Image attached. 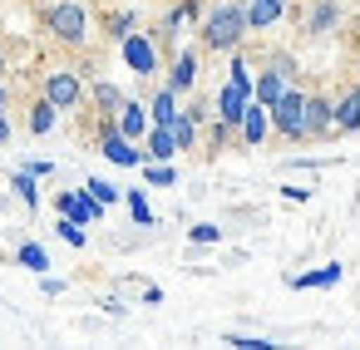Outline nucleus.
Here are the masks:
<instances>
[{
  "mask_svg": "<svg viewBox=\"0 0 360 350\" xmlns=\"http://www.w3.org/2000/svg\"><path fill=\"white\" fill-rule=\"evenodd\" d=\"M301 109H306V94L286 89V94L271 104V114H266V119H271V124H276L286 138H306V134H301Z\"/></svg>",
  "mask_w": 360,
  "mask_h": 350,
  "instance_id": "7ed1b4c3",
  "label": "nucleus"
},
{
  "mask_svg": "<svg viewBox=\"0 0 360 350\" xmlns=\"http://www.w3.org/2000/svg\"><path fill=\"white\" fill-rule=\"evenodd\" d=\"M60 217H70V222H79V227H89L94 217H99V202L89 197V193H60Z\"/></svg>",
  "mask_w": 360,
  "mask_h": 350,
  "instance_id": "0eeeda50",
  "label": "nucleus"
},
{
  "mask_svg": "<svg viewBox=\"0 0 360 350\" xmlns=\"http://www.w3.org/2000/svg\"><path fill=\"white\" fill-rule=\"evenodd\" d=\"M281 94H286V74H276V70H271V74H262V79L252 84V99H257V104H266V109H271Z\"/></svg>",
  "mask_w": 360,
  "mask_h": 350,
  "instance_id": "ddd939ff",
  "label": "nucleus"
},
{
  "mask_svg": "<svg viewBox=\"0 0 360 350\" xmlns=\"http://www.w3.org/2000/svg\"><path fill=\"white\" fill-rule=\"evenodd\" d=\"M281 20V0H252L247 6V30H266Z\"/></svg>",
  "mask_w": 360,
  "mask_h": 350,
  "instance_id": "f8f14e48",
  "label": "nucleus"
},
{
  "mask_svg": "<svg viewBox=\"0 0 360 350\" xmlns=\"http://www.w3.org/2000/svg\"><path fill=\"white\" fill-rule=\"evenodd\" d=\"M119 45H124V60H129V70H134V74H139V79H143V74H153V70H158V55H153V45H148V40H143V35H134V30H129V35H124V40H119Z\"/></svg>",
  "mask_w": 360,
  "mask_h": 350,
  "instance_id": "20e7f679",
  "label": "nucleus"
},
{
  "mask_svg": "<svg viewBox=\"0 0 360 350\" xmlns=\"http://www.w3.org/2000/svg\"><path fill=\"white\" fill-rule=\"evenodd\" d=\"M104 158H109V163H119V168H139V163H143V153L134 148V138H124L119 129H109V134H104Z\"/></svg>",
  "mask_w": 360,
  "mask_h": 350,
  "instance_id": "6e6552de",
  "label": "nucleus"
},
{
  "mask_svg": "<svg viewBox=\"0 0 360 350\" xmlns=\"http://www.w3.org/2000/svg\"><path fill=\"white\" fill-rule=\"evenodd\" d=\"M11 188L20 193V202H25V207H35V202H40V188H35V173H15V183H11Z\"/></svg>",
  "mask_w": 360,
  "mask_h": 350,
  "instance_id": "412c9836",
  "label": "nucleus"
},
{
  "mask_svg": "<svg viewBox=\"0 0 360 350\" xmlns=\"http://www.w3.org/2000/svg\"><path fill=\"white\" fill-rule=\"evenodd\" d=\"M0 70H6V65H0Z\"/></svg>",
  "mask_w": 360,
  "mask_h": 350,
  "instance_id": "f704fd0d",
  "label": "nucleus"
},
{
  "mask_svg": "<svg viewBox=\"0 0 360 350\" xmlns=\"http://www.w3.org/2000/svg\"><path fill=\"white\" fill-rule=\"evenodd\" d=\"M232 84H242V89H252V74H247V65H242V60H232Z\"/></svg>",
  "mask_w": 360,
  "mask_h": 350,
  "instance_id": "c756f323",
  "label": "nucleus"
},
{
  "mask_svg": "<svg viewBox=\"0 0 360 350\" xmlns=\"http://www.w3.org/2000/svg\"><path fill=\"white\" fill-rule=\"evenodd\" d=\"M335 114V129H360V89H350L340 104H330Z\"/></svg>",
  "mask_w": 360,
  "mask_h": 350,
  "instance_id": "2eb2a0df",
  "label": "nucleus"
},
{
  "mask_svg": "<svg viewBox=\"0 0 360 350\" xmlns=\"http://www.w3.org/2000/svg\"><path fill=\"white\" fill-rule=\"evenodd\" d=\"M20 261H25L30 271H45V266H50V257H45V252H40L35 242H25V247H20Z\"/></svg>",
  "mask_w": 360,
  "mask_h": 350,
  "instance_id": "a878e982",
  "label": "nucleus"
},
{
  "mask_svg": "<svg viewBox=\"0 0 360 350\" xmlns=\"http://www.w3.org/2000/svg\"><path fill=\"white\" fill-rule=\"evenodd\" d=\"M173 153H178L173 129H168V124H153V134H148V158H153V163H168Z\"/></svg>",
  "mask_w": 360,
  "mask_h": 350,
  "instance_id": "4468645a",
  "label": "nucleus"
},
{
  "mask_svg": "<svg viewBox=\"0 0 360 350\" xmlns=\"http://www.w3.org/2000/svg\"><path fill=\"white\" fill-rule=\"evenodd\" d=\"M129 212H134V222H139V227H148V222H153V212H148L143 193H129Z\"/></svg>",
  "mask_w": 360,
  "mask_h": 350,
  "instance_id": "bb28decb",
  "label": "nucleus"
},
{
  "mask_svg": "<svg viewBox=\"0 0 360 350\" xmlns=\"http://www.w3.org/2000/svg\"><path fill=\"white\" fill-rule=\"evenodd\" d=\"M227 345H237V350H271V340H262V335H227Z\"/></svg>",
  "mask_w": 360,
  "mask_h": 350,
  "instance_id": "c85d7f7f",
  "label": "nucleus"
},
{
  "mask_svg": "<svg viewBox=\"0 0 360 350\" xmlns=\"http://www.w3.org/2000/svg\"><path fill=\"white\" fill-rule=\"evenodd\" d=\"M84 193H89V197H94V202H99V207H104V202H114V197H119V188H114V183H104V178H89V183H84Z\"/></svg>",
  "mask_w": 360,
  "mask_h": 350,
  "instance_id": "5701e85b",
  "label": "nucleus"
},
{
  "mask_svg": "<svg viewBox=\"0 0 360 350\" xmlns=\"http://www.w3.org/2000/svg\"><path fill=\"white\" fill-rule=\"evenodd\" d=\"M143 173H148V183H153V188H173V183H178V173H173L168 163H148Z\"/></svg>",
  "mask_w": 360,
  "mask_h": 350,
  "instance_id": "b1692460",
  "label": "nucleus"
},
{
  "mask_svg": "<svg viewBox=\"0 0 360 350\" xmlns=\"http://www.w3.org/2000/svg\"><path fill=\"white\" fill-rule=\"evenodd\" d=\"M50 30H55L65 45H79V40L89 35V15H84V6H75V0L55 6V11H50Z\"/></svg>",
  "mask_w": 360,
  "mask_h": 350,
  "instance_id": "f03ea898",
  "label": "nucleus"
},
{
  "mask_svg": "<svg viewBox=\"0 0 360 350\" xmlns=\"http://www.w3.org/2000/svg\"><path fill=\"white\" fill-rule=\"evenodd\" d=\"M94 99H99V104H104L109 114H119V104H124V94H119L114 84H94Z\"/></svg>",
  "mask_w": 360,
  "mask_h": 350,
  "instance_id": "393cba45",
  "label": "nucleus"
},
{
  "mask_svg": "<svg viewBox=\"0 0 360 350\" xmlns=\"http://www.w3.org/2000/svg\"><path fill=\"white\" fill-rule=\"evenodd\" d=\"M129 30H134V11H124V15H119V20H114V35H119V40H124V35H129Z\"/></svg>",
  "mask_w": 360,
  "mask_h": 350,
  "instance_id": "7c9ffc66",
  "label": "nucleus"
},
{
  "mask_svg": "<svg viewBox=\"0 0 360 350\" xmlns=\"http://www.w3.org/2000/svg\"><path fill=\"white\" fill-rule=\"evenodd\" d=\"M193 79H198V60L193 55H178V65H173V79H168V89L178 94V89H193Z\"/></svg>",
  "mask_w": 360,
  "mask_h": 350,
  "instance_id": "f3484780",
  "label": "nucleus"
},
{
  "mask_svg": "<svg viewBox=\"0 0 360 350\" xmlns=\"http://www.w3.org/2000/svg\"><path fill=\"white\" fill-rule=\"evenodd\" d=\"M60 237H65L70 247H84V227H79V222H70V217H60Z\"/></svg>",
  "mask_w": 360,
  "mask_h": 350,
  "instance_id": "cd10ccee",
  "label": "nucleus"
},
{
  "mask_svg": "<svg viewBox=\"0 0 360 350\" xmlns=\"http://www.w3.org/2000/svg\"><path fill=\"white\" fill-rule=\"evenodd\" d=\"M119 134H124V138H143V134H148V109L124 99V104H119Z\"/></svg>",
  "mask_w": 360,
  "mask_h": 350,
  "instance_id": "9d476101",
  "label": "nucleus"
},
{
  "mask_svg": "<svg viewBox=\"0 0 360 350\" xmlns=\"http://www.w3.org/2000/svg\"><path fill=\"white\" fill-rule=\"evenodd\" d=\"M330 124H335L330 104H326V99H306V109H301V134H326Z\"/></svg>",
  "mask_w": 360,
  "mask_h": 350,
  "instance_id": "1a4fd4ad",
  "label": "nucleus"
},
{
  "mask_svg": "<svg viewBox=\"0 0 360 350\" xmlns=\"http://www.w3.org/2000/svg\"><path fill=\"white\" fill-rule=\"evenodd\" d=\"M266 124H271V119H266V104H257V99H252V104H247V114H242V138L257 148V143L266 138Z\"/></svg>",
  "mask_w": 360,
  "mask_h": 350,
  "instance_id": "9b49d317",
  "label": "nucleus"
},
{
  "mask_svg": "<svg viewBox=\"0 0 360 350\" xmlns=\"http://www.w3.org/2000/svg\"><path fill=\"white\" fill-rule=\"evenodd\" d=\"M45 99H50L55 109H75V104H79V79H75L70 70L50 74V79H45Z\"/></svg>",
  "mask_w": 360,
  "mask_h": 350,
  "instance_id": "423d86ee",
  "label": "nucleus"
},
{
  "mask_svg": "<svg viewBox=\"0 0 360 350\" xmlns=\"http://www.w3.org/2000/svg\"><path fill=\"white\" fill-rule=\"evenodd\" d=\"M217 237H222V232H217V227H207V222H202V227H193V242H217Z\"/></svg>",
  "mask_w": 360,
  "mask_h": 350,
  "instance_id": "2f4dec72",
  "label": "nucleus"
},
{
  "mask_svg": "<svg viewBox=\"0 0 360 350\" xmlns=\"http://www.w3.org/2000/svg\"><path fill=\"white\" fill-rule=\"evenodd\" d=\"M168 129H173V143H178V148H193V138H198V124H193L183 109H178V119H173Z\"/></svg>",
  "mask_w": 360,
  "mask_h": 350,
  "instance_id": "aec40b11",
  "label": "nucleus"
},
{
  "mask_svg": "<svg viewBox=\"0 0 360 350\" xmlns=\"http://www.w3.org/2000/svg\"><path fill=\"white\" fill-rule=\"evenodd\" d=\"M6 138H11V119H6V114H0V143H6Z\"/></svg>",
  "mask_w": 360,
  "mask_h": 350,
  "instance_id": "473e14b6",
  "label": "nucleus"
},
{
  "mask_svg": "<svg viewBox=\"0 0 360 350\" xmlns=\"http://www.w3.org/2000/svg\"><path fill=\"white\" fill-rule=\"evenodd\" d=\"M247 104H252V89H242V84H232V79H227V89L217 94V119L232 129V124H242Z\"/></svg>",
  "mask_w": 360,
  "mask_h": 350,
  "instance_id": "39448f33",
  "label": "nucleus"
},
{
  "mask_svg": "<svg viewBox=\"0 0 360 350\" xmlns=\"http://www.w3.org/2000/svg\"><path fill=\"white\" fill-rule=\"evenodd\" d=\"M340 20V11H335V0H321V6L311 11V35H330V25Z\"/></svg>",
  "mask_w": 360,
  "mask_h": 350,
  "instance_id": "a211bd4d",
  "label": "nucleus"
},
{
  "mask_svg": "<svg viewBox=\"0 0 360 350\" xmlns=\"http://www.w3.org/2000/svg\"><path fill=\"white\" fill-rule=\"evenodd\" d=\"M0 109H6V84H0Z\"/></svg>",
  "mask_w": 360,
  "mask_h": 350,
  "instance_id": "72a5a7b5",
  "label": "nucleus"
},
{
  "mask_svg": "<svg viewBox=\"0 0 360 350\" xmlns=\"http://www.w3.org/2000/svg\"><path fill=\"white\" fill-rule=\"evenodd\" d=\"M30 129H35V134H50V129H55V104H50V99H45V104H35Z\"/></svg>",
  "mask_w": 360,
  "mask_h": 350,
  "instance_id": "4be33fe9",
  "label": "nucleus"
},
{
  "mask_svg": "<svg viewBox=\"0 0 360 350\" xmlns=\"http://www.w3.org/2000/svg\"><path fill=\"white\" fill-rule=\"evenodd\" d=\"M148 109H153V124H173V119H178V94H173V89H158V99H153Z\"/></svg>",
  "mask_w": 360,
  "mask_h": 350,
  "instance_id": "6ab92c4d",
  "label": "nucleus"
},
{
  "mask_svg": "<svg viewBox=\"0 0 360 350\" xmlns=\"http://www.w3.org/2000/svg\"><path fill=\"white\" fill-rule=\"evenodd\" d=\"M242 35H247V11H242V6H217V11L207 15V25H202V40H207L212 50H237Z\"/></svg>",
  "mask_w": 360,
  "mask_h": 350,
  "instance_id": "f257e3e1",
  "label": "nucleus"
},
{
  "mask_svg": "<svg viewBox=\"0 0 360 350\" xmlns=\"http://www.w3.org/2000/svg\"><path fill=\"white\" fill-rule=\"evenodd\" d=\"M345 271H340V261H330V266H321V271H306V276H291V286L296 291H306V286H335Z\"/></svg>",
  "mask_w": 360,
  "mask_h": 350,
  "instance_id": "dca6fc26",
  "label": "nucleus"
}]
</instances>
